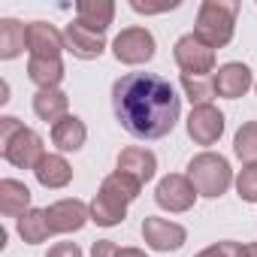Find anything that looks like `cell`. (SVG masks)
I'll return each instance as SVG.
<instances>
[{
    "instance_id": "cell-19",
    "label": "cell",
    "mask_w": 257,
    "mask_h": 257,
    "mask_svg": "<svg viewBox=\"0 0 257 257\" xmlns=\"http://www.w3.org/2000/svg\"><path fill=\"white\" fill-rule=\"evenodd\" d=\"M76 19L85 28H91L97 34H106L112 19H115V4L112 0H79L76 4Z\"/></svg>"
},
{
    "instance_id": "cell-1",
    "label": "cell",
    "mask_w": 257,
    "mask_h": 257,
    "mask_svg": "<svg viewBox=\"0 0 257 257\" xmlns=\"http://www.w3.org/2000/svg\"><path fill=\"white\" fill-rule=\"evenodd\" d=\"M112 112L134 140H164L182 118V97L158 73H127L112 85Z\"/></svg>"
},
{
    "instance_id": "cell-17",
    "label": "cell",
    "mask_w": 257,
    "mask_h": 257,
    "mask_svg": "<svg viewBox=\"0 0 257 257\" xmlns=\"http://www.w3.org/2000/svg\"><path fill=\"white\" fill-rule=\"evenodd\" d=\"M34 112H37L40 121L55 127L61 118L70 115V97L61 88H43V91L34 94Z\"/></svg>"
},
{
    "instance_id": "cell-35",
    "label": "cell",
    "mask_w": 257,
    "mask_h": 257,
    "mask_svg": "<svg viewBox=\"0 0 257 257\" xmlns=\"http://www.w3.org/2000/svg\"><path fill=\"white\" fill-rule=\"evenodd\" d=\"M254 91H257V82H254Z\"/></svg>"
},
{
    "instance_id": "cell-32",
    "label": "cell",
    "mask_w": 257,
    "mask_h": 257,
    "mask_svg": "<svg viewBox=\"0 0 257 257\" xmlns=\"http://www.w3.org/2000/svg\"><path fill=\"white\" fill-rule=\"evenodd\" d=\"M118 254V245L112 239H97L91 245V257H115Z\"/></svg>"
},
{
    "instance_id": "cell-4",
    "label": "cell",
    "mask_w": 257,
    "mask_h": 257,
    "mask_svg": "<svg viewBox=\"0 0 257 257\" xmlns=\"http://www.w3.org/2000/svg\"><path fill=\"white\" fill-rule=\"evenodd\" d=\"M155 52H158V43H155L152 31H149V28H140V25L124 28V31L112 40V55H115V61H118V64H127V67H143V64H149V61L155 58Z\"/></svg>"
},
{
    "instance_id": "cell-8",
    "label": "cell",
    "mask_w": 257,
    "mask_h": 257,
    "mask_svg": "<svg viewBox=\"0 0 257 257\" xmlns=\"http://www.w3.org/2000/svg\"><path fill=\"white\" fill-rule=\"evenodd\" d=\"M0 146H4V161L19 167V170H37V164L49 155L43 146V137L37 131H31V127H22L19 134H13Z\"/></svg>"
},
{
    "instance_id": "cell-6",
    "label": "cell",
    "mask_w": 257,
    "mask_h": 257,
    "mask_svg": "<svg viewBox=\"0 0 257 257\" xmlns=\"http://www.w3.org/2000/svg\"><path fill=\"white\" fill-rule=\"evenodd\" d=\"M197 188L191 185V179L185 173H170L158 182L155 188V203L164 209V212H173V215H182V212H191L194 203H197Z\"/></svg>"
},
{
    "instance_id": "cell-11",
    "label": "cell",
    "mask_w": 257,
    "mask_h": 257,
    "mask_svg": "<svg viewBox=\"0 0 257 257\" xmlns=\"http://www.w3.org/2000/svg\"><path fill=\"white\" fill-rule=\"evenodd\" d=\"M64 43H67V52L73 58H79V61H94V58H100L106 52V37L85 28L79 19L64 28Z\"/></svg>"
},
{
    "instance_id": "cell-10",
    "label": "cell",
    "mask_w": 257,
    "mask_h": 257,
    "mask_svg": "<svg viewBox=\"0 0 257 257\" xmlns=\"http://www.w3.org/2000/svg\"><path fill=\"white\" fill-rule=\"evenodd\" d=\"M46 218H49L52 233H79L91 221V209H88V203H82L76 197H67V200L52 203L46 209Z\"/></svg>"
},
{
    "instance_id": "cell-27",
    "label": "cell",
    "mask_w": 257,
    "mask_h": 257,
    "mask_svg": "<svg viewBox=\"0 0 257 257\" xmlns=\"http://www.w3.org/2000/svg\"><path fill=\"white\" fill-rule=\"evenodd\" d=\"M236 194L245 203H257V164H242V170L236 173Z\"/></svg>"
},
{
    "instance_id": "cell-14",
    "label": "cell",
    "mask_w": 257,
    "mask_h": 257,
    "mask_svg": "<svg viewBox=\"0 0 257 257\" xmlns=\"http://www.w3.org/2000/svg\"><path fill=\"white\" fill-rule=\"evenodd\" d=\"M115 170L134 176L140 185H149V182L158 176V158H155V152H149V149H143V146H127V149L118 155Z\"/></svg>"
},
{
    "instance_id": "cell-26",
    "label": "cell",
    "mask_w": 257,
    "mask_h": 257,
    "mask_svg": "<svg viewBox=\"0 0 257 257\" xmlns=\"http://www.w3.org/2000/svg\"><path fill=\"white\" fill-rule=\"evenodd\" d=\"M233 155L242 164H257V121H245L233 137Z\"/></svg>"
},
{
    "instance_id": "cell-23",
    "label": "cell",
    "mask_w": 257,
    "mask_h": 257,
    "mask_svg": "<svg viewBox=\"0 0 257 257\" xmlns=\"http://www.w3.org/2000/svg\"><path fill=\"white\" fill-rule=\"evenodd\" d=\"M88 209H91V221L97 227H118L127 218V206L118 203V200H112V197H106V194H100V191L88 203Z\"/></svg>"
},
{
    "instance_id": "cell-33",
    "label": "cell",
    "mask_w": 257,
    "mask_h": 257,
    "mask_svg": "<svg viewBox=\"0 0 257 257\" xmlns=\"http://www.w3.org/2000/svg\"><path fill=\"white\" fill-rule=\"evenodd\" d=\"M115 257H149V254H146L143 248H134V245H131V248H118Z\"/></svg>"
},
{
    "instance_id": "cell-29",
    "label": "cell",
    "mask_w": 257,
    "mask_h": 257,
    "mask_svg": "<svg viewBox=\"0 0 257 257\" xmlns=\"http://www.w3.org/2000/svg\"><path fill=\"white\" fill-rule=\"evenodd\" d=\"M46 257H85V254H82V248L76 242H58V245L49 248Z\"/></svg>"
},
{
    "instance_id": "cell-25",
    "label": "cell",
    "mask_w": 257,
    "mask_h": 257,
    "mask_svg": "<svg viewBox=\"0 0 257 257\" xmlns=\"http://www.w3.org/2000/svg\"><path fill=\"white\" fill-rule=\"evenodd\" d=\"M182 91L191 100V106H206L212 103L215 94V76H185L182 73Z\"/></svg>"
},
{
    "instance_id": "cell-28",
    "label": "cell",
    "mask_w": 257,
    "mask_h": 257,
    "mask_svg": "<svg viewBox=\"0 0 257 257\" xmlns=\"http://www.w3.org/2000/svg\"><path fill=\"white\" fill-rule=\"evenodd\" d=\"M194 257H245V245L233 242V239H221V242H212L209 248H203Z\"/></svg>"
},
{
    "instance_id": "cell-9",
    "label": "cell",
    "mask_w": 257,
    "mask_h": 257,
    "mask_svg": "<svg viewBox=\"0 0 257 257\" xmlns=\"http://www.w3.org/2000/svg\"><path fill=\"white\" fill-rule=\"evenodd\" d=\"M143 239L152 251H179L185 242H188V230L176 221H167V218H143Z\"/></svg>"
},
{
    "instance_id": "cell-24",
    "label": "cell",
    "mask_w": 257,
    "mask_h": 257,
    "mask_svg": "<svg viewBox=\"0 0 257 257\" xmlns=\"http://www.w3.org/2000/svg\"><path fill=\"white\" fill-rule=\"evenodd\" d=\"M19 236L28 242V245H40L52 236V227H49V218H46V209H28L19 224H16Z\"/></svg>"
},
{
    "instance_id": "cell-13",
    "label": "cell",
    "mask_w": 257,
    "mask_h": 257,
    "mask_svg": "<svg viewBox=\"0 0 257 257\" xmlns=\"http://www.w3.org/2000/svg\"><path fill=\"white\" fill-rule=\"evenodd\" d=\"M61 52H67L64 31H58L49 22L28 25V55L31 58H61Z\"/></svg>"
},
{
    "instance_id": "cell-21",
    "label": "cell",
    "mask_w": 257,
    "mask_h": 257,
    "mask_svg": "<svg viewBox=\"0 0 257 257\" xmlns=\"http://www.w3.org/2000/svg\"><path fill=\"white\" fill-rule=\"evenodd\" d=\"M28 79L43 88H58L64 82V61L61 58H28Z\"/></svg>"
},
{
    "instance_id": "cell-34",
    "label": "cell",
    "mask_w": 257,
    "mask_h": 257,
    "mask_svg": "<svg viewBox=\"0 0 257 257\" xmlns=\"http://www.w3.org/2000/svg\"><path fill=\"white\" fill-rule=\"evenodd\" d=\"M245 257H257V242H248L245 245Z\"/></svg>"
},
{
    "instance_id": "cell-3",
    "label": "cell",
    "mask_w": 257,
    "mask_h": 257,
    "mask_svg": "<svg viewBox=\"0 0 257 257\" xmlns=\"http://www.w3.org/2000/svg\"><path fill=\"white\" fill-rule=\"evenodd\" d=\"M185 176L191 179V185L197 188V194L206 197V200L224 197L230 191V185L236 182V176L230 170V161L224 155H218V152H200V155H194L188 161V173Z\"/></svg>"
},
{
    "instance_id": "cell-2",
    "label": "cell",
    "mask_w": 257,
    "mask_h": 257,
    "mask_svg": "<svg viewBox=\"0 0 257 257\" xmlns=\"http://www.w3.org/2000/svg\"><path fill=\"white\" fill-rule=\"evenodd\" d=\"M239 0H203L194 22V37L212 49H224L236 34Z\"/></svg>"
},
{
    "instance_id": "cell-31",
    "label": "cell",
    "mask_w": 257,
    "mask_h": 257,
    "mask_svg": "<svg viewBox=\"0 0 257 257\" xmlns=\"http://www.w3.org/2000/svg\"><path fill=\"white\" fill-rule=\"evenodd\" d=\"M179 0H173V4H164V7H149V4H140V0H131V10L140 13V16H158V13H167V10H176Z\"/></svg>"
},
{
    "instance_id": "cell-22",
    "label": "cell",
    "mask_w": 257,
    "mask_h": 257,
    "mask_svg": "<svg viewBox=\"0 0 257 257\" xmlns=\"http://www.w3.org/2000/svg\"><path fill=\"white\" fill-rule=\"evenodd\" d=\"M140 191H143V185H140L134 176L121 173V170L109 173V176L100 182V194H106V197H112V200H118V203H124V206H131V203L140 197Z\"/></svg>"
},
{
    "instance_id": "cell-20",
    "label": "cell",
    "mask_w": 257,
    "mask_h": 257,
    "mask_svg": "<svg viewBox=\"0 0 257 257\" xmlns=\"http://www.w3.org/2000/svg\"><path fill=\"white\" fill-rule=\"evenodd\" d=\"M28 52V25L19 19H0V61H16Z\"/></svg>"
},
{
    "instance_id": "cell-7",
    "label": "cell",
    "mask_w": 257,
    "mask_h": 257,
    "mask_svg": "<svg viewBox=\"0 0 257 257\" xmlns=\"http://www.w3.org/2000/svg\"><path fill=\"white\" fill-rule=\"evenodd\" d=\"M185 127H188V137L194 140V146H203L209 152V146H215L224 137L227 118H224V112L215 103H206V106H194L191 109Z\"/></svg>"
},
{
    "instance_id": "cell-12",
    "label": "cell",
    "mask_w": 257,
    "mask_h": 257,
    "mask_svg": "<svg viewBox=\"0 0 257 257\" xmlns=\"http://www.w3.org/2000/svg\"><path fill=\"white\" fill-rule=\"evenodd\" d=\"M254 88V76H251V67L242 64V61H230V64H221L218 73H215V94L224 97V100H239L245 97L248 91Z\"/></svg>"
},
{
    "instance_id": "cell-16",
    "label": "cell",
    "mask_w": 257,
    "mask_h": 257,
    "mask_svg": "<svg viewBox=\"0 0 257 257\" xmlns=\"http://www.w3.org/2000/svg\"><path fill=\"white\" fill-rule=\"evenodd\" d=\"M34 176H37V182H40L46 191H61V188H67V185L73 182V167H70V161H67L64 155H52V152H49V155L37 164Z\"/></svg>"
},
{
    "instance_id": "cell-18",
    "label": "cell",
    "mask_w": 257,
    "mask_h": 257,
    "mask_svg": "<svg viewBox=\"0 0 257 257\" xmlns=\"http://www.w3.org/2000/svg\"><path fill=\"white\" fill-rule=\"evenodd\" d=\"M31 188L19 179H4L0 182V212H4L7 218H22L31 206Z\"/></svg>"
},
{
    "instance_id": "cell-5",
    "label": "cell",
    "mask_w": 257,
    "mask_h": 257,
    "mask_svg": "<svg viewBox=\"0 0 257 257\" xmlns=\"http://www.w3.org/2000/svg\"><path fill=\"white\" fill-rule=\"evenodd\" d=\"M173 61L185 76H209V73H215V49L206 46L200 37H194V31L176 40Z\"/></svg>"
},
{
    "instance_id": "cell-30",
    "label": "cell",
    "mask_w": 257,
    "mask_h": 257,
    "mask_svg": "<svg viewBox=\"0 0 257 257\" xmlns=\"http://www.w3.org/2000/svg\"><path fill=\"white\" fill-rule=\"evenodd\" d=\"M22 127H25V124H22L16 115H4V118H0V143H7L13 134H19V131H22Z\"/></svg>"
},
{
    "instance_id": "cell-15",
    "label": "cell",
    "mask_w": 257,
    "mask_h": 257,
    "mask_svg": "<svg viewBox=\"0 0 257 257\" xmlns=\"http://www.w3.org/2000/svg\"><path fill=\"white\" fill-rule=\"evenodd\" d=\"M85 140H88V127L79 115H67L52 127V146L58 149V155L79 152L85 146Z\"/></svg>"
}]
</instances>
